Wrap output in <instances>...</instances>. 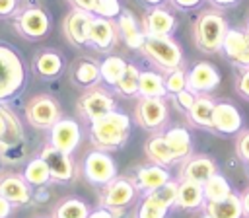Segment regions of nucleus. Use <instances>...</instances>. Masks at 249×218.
Returning <instances> with one entry per match:
<instances>
[{
  "mask_svg": "<svg viewBox=\"0 0 249 218\" xmlns=\"http://www.w3.org/2000/svg\"><path fill=\"white\" fill-rule=\"evenodd\" d=\"M163 140L171 152V156L175 158V164H181L183 160H187L193 154V136L191 132L181 127V125H173L161 130Z\"/></svg>",
  "mask_w": 249,
  "mask_h": 218,
  "instance_id": "23",
  "label": "nucleus"
},
{
  "mask_svg": "<svg viewBox=\"0 0 249 218\" xmlns=\"http://www.w3.org/2000/svg\"><path fill=\"white\" fill-rule=\"evenodd\" d=\"M202 193H204V200L206 202H216V200H222L226 197H230L233 193L230 181L218 171L214 173L212 177H208L204 183H202Z\"/></svg>",
  "mask_w": 249,
  "mask_h": 218,
  "instance_id": "34",
  "label": "nucleus"
},
{
  "mask_svg": "<svg viewBox=\"0 0 249 218\" xmlns=\"http://www.w3.org/2000/svg\"><path fill=\"white\" fill-rule=\"evenodd\" d=\"M0 164H2V158H0Z\"/></svg>",
  "mask_w": 249,
  "mask_h": 218,
  "instance_id": "56",
  "label": "nucleus"
},
{
  "mask_svg": "<svg viewBox=\"0 0 249 218\" xmlns=\"http://www.w3.org/2000/svg\"><path fill=\"white\" fill-rule=\"evenodd\" d=\"M214 10H230V8H233V6H237L239 4V0H206Z\"/></svg>",
  "mask_w": 249,
  "mask_h": 218,
  "instance_id": "45",
  "label": "nucleus"
},
{
  "mask_svg": "<svg viewBox=\"0 0 249 218\" xmlns=\"http://www.w3.org/2000/svg\"><path fill=\"white\" fill-rule=\"evenodd\" d=\"M123 12L121 0H93L91 4V16L105 18V19H117Z\"/></svg>",
  "mask_w": 249,
  "mask_h": 218,
  "instance_id": "37",
  "label": "nucleus"
},
{
  "mask_svg": "<svg viewBox=\"0 0 249 218\" xmlns=\"http://www.w3.org/2000/svg\"><path fill=\"white\" fill-rule=\"evenodd\" d=\"M130 179H132L134 187L138 189V193L146 195V193H152V191L163 187L171 179V173L167 167H161L156 164H146V165L136 167Z\"/></svg>",
  "mask_w": 249,
  "mask_h": 218,
  "instance_id": "21",
  "label": "nucleus"
},
{
  "mask_svg": "<svg viewBox=\"0 0 249 218\" xmlns=\"http://www.w3.org/2000/svg\"><path fill=\"white\" fill-rule=\"evenodd\" d=\"M64 56L54 49L39 51L31 60V70L39 80H54L64 72Z\"/></svg>",
  "mask_w": 249,
  "mask_h": 218,
  "instance_id": "22",
  "label": "nucleus"
},
{
  "mask_svg": "<svg viewBox=\"0 0 249 218\" xmlns=\"http://www.w3.org/2000/svg\"><path fill=\"white\" fill-rule=\"evenodd\" d=\"M130 136V119L124 111H111L95 123H89V142L95 150L117 152Z\"/></svg>",
  "mask_w": 249,
  "mask_h": 218,
  "instance_id": "2",
  "label": "nucleus"
},
{
  "mask_svg": "<svg viewBox=\"0 0 249 218\" xmlns=\"http://www.w3.org/2000/svg\"><path fill=\"white\" fill-rule=\"evenodd\" d=\"M39 156L43 158V162L49 167L51 181L62 183V185L74 181V177H76V164H74V160H72L70 154H64V152L53 148L51 144H45L41 148Z\"/></svg>",
  "mask_w": 249,
  "mask_h": 218,
  "instance_id": "14",
  "label": "nucleus"
},
{
  "mask_svg": "<svg viewBox=\"0 0 249 218\" xmlns=\"http://www.w3.org/2000/svg\"><path fill=\"white\" fill-rule=\"evenodd\" d=\"M91 19H93V16L89 12L72 8L62 19V33H64L66 41L72 43L74 47H86L88 39H89Z\"/></svg>",
  "mask_w": 249,
  "mask_h": 218,
  "instance_id": "18",
  "label": "nucleus"
},
{
  "mask_svg": "<svg viewBox=\"0 0 249 218\" xmlns=\"http://www.w3.org/2000/svg\"><path fill=\"white\" fill-rule=\"evenodd\" d=\"M230 29L226 16L220 10L208 8L202 10L193 23V41L195 47L204 54H216L222 51L226 31Z\"/></svg>",
  "mask_w": 249,
  "mask_h": 218,
  "instance_id": "3",
  "label": "nucleus"
},
{
  "mask_svg": "<svg viewBox=\"0 0 249 218\" xmlns=\"http://www.w3.org/2000/svg\"><path fill=\"white\" fill-rule=\"evenodd\" d=\"M177 179H169L163 187H160V189H156V191H152V193H156L169 208H173L175 206V199H177Z\"/></svg>",
  "mask_w": 249,
  "mask_h": 218,
  "instance_id": "39",
  "label": "nucleus"
},
{
  "mask_svg": "<svg viewBox=\"0 0 249 218\" xmlns=\"http://www.w3.org/2000/svg\"><path fill=\"white\" fill-rule=\"evenodd\" d=\"M235 154L243 164L249 162V128L235 136Z\"/></svg>",
  "mask_w": 249,
  "mask_h": 218,
  "instance_id": "40",
  "label": "nucleus"
},
{
  "mask_svg": "<svg viewBox=\"0 0 249 218\" xmlns=\"http://www.w3.org/2000/svg\"><path fill=\"white\" fill-rule=\"evenodd\" d=\"M35 218H51V216H35Z\"/></svg>",
  "mask_w": 249,
  "mask_h": 218,
  "instance_id": "54",
  "label": "nucleus"
},
{
  "mask_svg": "<svg viewBox=\"0 0 249 218\" xmlns=\"http://www.w3.org/2000/svg\"><path fill=\"white\" fill-rule=\"evenodd\" d=\"M140 53L144 58H148L158 70L171 72L175 68L183 66V49L173 37H144V43L140 47Z\"/></svg>",
  "mask_w": 249,
  "mask_h": 218,
  "instance_id": "4",
  "label": "nucleus"
},
{
  "mask_svg": "<svg viewBox=\"0 0 249 218\" xmlns=\"http://www.w3.org/2000/svg\"><path fill=\"white\" fill-rule=\"evenodd\" d=\"M80 171L89 185L105 187L117 177V164L109 152H101L93 148L84 156L80 164Z\"/></svg>",
  "mask_w": 249,
  "mask_h": 218,
  "instance_id": "7",
  "label": "nucleus"
},
{
  "mask_svg": "<svg viewBox=\"0 0 249 218\" xmlns=\"http://www.w3.org/2000/svg\"><path fill=\"white\" fill-rule=\"evenodd\" d=\"M202 212L210 218H243L241 200L237 193H231L230 197L216 200V202H206Z\"/></svg>",
  "mask_w": 249,
  "mask_h": 218,
  "instance_id": "29",
  "label": "nucleus"
},
{
  "mask_svg": "<svg viewBox=\"0 0 249 218\" xmlns=\"http://www.w3.org/2000/svg\"><path fill=\"white\" fill-rule=\"evenodd\" d=\"M142 31L144 35L150 37H173L175 29H177V18L171 10L163 8V6H156V8H148L146 14L142 16Z\"/></svg>",
  "mask_w": 249,
  "mask_h": 218,
  "instance_id": "16",
  "label": "nucleus"
},
{
  "mask_svg": "<svg viewBox=\"0 0 249 218\" xmlns=\"http://www.w3.org/2000/svg\"><path fill=\"white\" fill-rule=\"evenodd\" d=\"M6 128H8V125H6V117H4V113H2V109H0V138L6 134Z\"/></svg>",
  "mask_w": 249,
  "mask_h": 218,
  "instance_id": "51",
  "label": "nucleus"
},
{
  "mask_svg": "<svg viewBox=\"0 0 249 218\" xmlns=\"http://www.w3.org/2000/svg\"><path fill=\"white\" fill-rule=\"evenodd\" d=\"M204 204H206V200H204L200 183H195V181H179L177 183L175 208H181L187 212H196V210H202Z\"/></svg>",
  "mask_w": 249,
  "mask_h": 218,
  "instance_id": "26",
  "label": "nucleus"
},
{
  "mask_svg": "<svg viewBox=\"0 0 249 218\" xmlns=\"http://www.w3.org/2000/svg\"><path fill=\"white\" fill-rule=\"evenodd\" d=\"M70 82L80 90H89L101 84V72L99 62L93 58H82L76 60L70 70Z\"/></svg>",
  "mask_w": 249,
  "mask_h": 218,
  "instance_id": "25",
  "label": "nucleus"
},
{
  "mask_svg": "<svg viewBox=\"0 0 249 218\" xmlns=\"http://www.w3.org/2000/svg\"><path fill=\"white\" fill-rule=\"evenodd\" d=\"M200 218H210V216H206V214H202V216H200Z\"/></svg>",
  "mask_w": 249,
  "mask_h": 218,
  "instance_id": "55",
  "label": "nucleus"
},
{
  "mask_svg": "<svg viewBox=\"0 0 249 218\" xmlns=\"http://www.w3.org/2000/svg\"><path fill=\"white\" fill-rule=\"evenodd\" d=\"M29 80V68L23 54L10 43L0 41V105L16 101Z\"/></svg>",
  "mask_w": 249,
  "mask_h": 218,
  "instance_id": "1",
  "label": "nucleus"
},
{
  "mask_svg": "<svg viewBox=\"0 0 249 218\" xmlns=\"http://www.w3.org/2000/svg\"><path fill=\"white\" fill-rule=\"evenodd\" d=\"M243 130V115L231 101H216L210 132L216 136H237Z\"/></svg>",
  "mask_w": 249,
  "mask_h": 218,
  "instance_id": "11",
  "label": "nucleus"
},
{
  "mask_svg": "<svg viewBox=\"0 0 249 218\" xmlns=\"http://www.w3.org/2000/svg\"><path fill=\"white\" fill-rule=\"evenodd\" d=\"M88 218H115V216H113V212H111V210H107V208L99 206V208L91 210V212L88 214Z\"/></svg>",
  "mask_w": 249,
  "mask_h": 218,
  "instance_id": "47",
  "label": "nucleus"
},
{
  "mask_svg": "<svg viewBox=\"0 0 249 218\" xmlns=\"http://www.w3.org/2000/svg\"><path fill=\"white\" fill-rule=\"evenodd\" d=\"M218 173V164L214 158L206 154H191L187 160L179 164V181H195V183H204L208 177Z\"/></svg>",
  "mask_w": 249,
  "mask_h": 218,
  "instance_id": "19",
  "label": "nucleus"
},
{
  "mask_svg": "<svg viewBox=\"0 0 249 218\" xmlns=\"http://www.w3.org/2000/svg\"><path fill=\"white\" fill-rule=\"evenodd\" d=\"M140 2L148 8H156V6H163V2H167V0H140Z\"/></svg>",
  "mask_w": 249,
  "mask_h": 218,
  "instance_id": "50",
  "label": "nucleus"
},
{
  "mask_svg": "<svg viewBox=\"0 0 249 218\" xmlns=\"http://www.w3.org/2000/svg\"><path fill=\"white\" fill-rule=\"evenodd\" d=\"M134 121L148 132H161L169 121V107L165 97H138L134 105Z\"/></svg>",
  "mask_w": 249,
  "mask_h": 218,
  "instance_id": "8",
  "label": "nucleus"
},
{
  "mask_svg": "<svg viewBox=\"0 0 249 218\" xmlns=\"http://www.w3.org/2000/svg\"><path fill=\"white\" fill-rule=\"evenodd\" d=\"M23 117L27 121V125H31L33 128L39 130H49L60 117V103L56 97H53L51 93H37L33 95L25 107H23Z\"/></svg>",
  "mask_w": 249,
  "mask_h": 218,
  "instance_id": "6",
  "label": "nucleus"
},
{
  "mask_svg": "<svg viewBox=\"0 0 249 218\" xmlns=\"http://www.w3.org/2000/svg\"><path fill=\"white\" fill-rule=\"evenodd\" d=\"M245 171H247V175H249V162H245Z\"/></svg>",
  "mask_w": 249,
  "mask_h": 218,
  "instance_id": "52",
  "label": "nucleus"
},
{
  "mask_svg": "<svg viewBox=\"0 0 249 218\" xmlns=\"http://www.w3.org/2000/svg\"><path fill=\"white\" fill-rule=\"evenodd\" d=\"M89 212H91V208L84 199L66 197L54 204L51 218H88Z\"/></svg>",
  "mask_w": 249,
  "mask_h": 218,
  "instance_id": "30",
  "label": "nucleus"
},
{
  "mask_svg": "<svg viewBox=\"0 0 249 218\" xmlns=\"http://www.w3.org/2000/svg\"><path fill=\"white\" fill-rule=\"evenodd\" d=\"M230 64H233L237 70L249 68V31L243 27H230L226 31L222 51H220Z\"/></svg>",
  "mask_w": 249,
  "mask_h": 218,
  "instance_id": "13",
  "label": "nucleus"
},
{
  "mask_svg": "<svg viewBox=\"0 0 249 218\" xmlns=\"http://www.w3.org/2000/svg\"><path fill=\"white\" fill-rule=\"evenodd\" d=\"M18 8H19V0H0V19L16 16Z\"/></svg>",
  "mask_w": 249,
  "mask_h": 218,
  "instance_id": "44",
  "label": "nucleus"
},
{
  "mask_svg": "<svg viewBox=\"0 0 249 218\" xmlns=\"http://www.w3.org/2000/svg\"><path fill=\"white\" fill-rule=\"evenodd\" d=\"M119 41V29L115 19H105V18H95L91 19V27H89V39H88V47H93L95 51L107 53L111 51Z\"/></svg>",
  "mask_w": 249,
  "mask_h": 218,
  "instance_id": "20",
  "label": "nucleus"
},
{
  "mask_svg": "<svg viewBox=\"0 0 249 218\" xmlns=\"http://www.w3.org/2000/svg\"><path fill=\"white\" fill-rule=\"evenodd\" d=\"M68 2L72 4V8L86 10V12H89V14H91V4H93V0H68Z\"/></svg>",
  "mask_w": 249,
  "mask_h": 218,
  "instance_id": "49",
  "label": "nucleus"
},
{
  "mask_svg": "<svg viewBox=\"0 0 249 218\" xmlns=\"http://www.w3.org/2000/svg\"><path fill=\"white\" fill-rule=\"evenodd\" d=\"M115 109H117L115 95L107 86L105 88L95 86V88L84 90L76 99V113L82 121H88V123H95Z\"/></svg>",
  "mask_w": 249,
  "mask_h": 218,
  "instance_id": "5",
  "label": "nucleus"
},
{
  "mask_svg": "<svg viewBox=\"0 0 249 218\" xmlns=\"http://www.w3.org/2000/svg\"><path fill=\"white\" fill-rule=\"evenodd\" d=\"M138 197V189L134 187L130 177H115L111 183L101 187L99 193V206L107 210H124L128 204L134 202Z\"/></svg>",
  "mask_w": 249,
  "mask_h": 218,
  "instance_id": "10",
  "label": "nucleus"
},
{
  "mask_svg": "<svg viewBox=\"0 0 249 218\" xmlns=\"http://www.w3.org/2000/svg\"><path fill=\"white\" fill-rule=\"evenodd\" d=\"M167 2L177 12H193V10L200 8L204 0H167Z\"/></svg>",
  "mask_w": 249,
  "mask_h": 218,
  "instance_id": "43",
  "label": "nucleus"
},
{
  "mask_svg": "<svg viewBox=\"0 0 249 218\" xmlns=\"http://www.w3.org/2000/svg\"><path fill=\"white\" fill-rule=\"evenodd\" d=\"M245 29H247V31H249V18H247V25H245Z\"/></svg>",
  "mask_w": 249,
  "mask_h": 218,
  "instance_id": "53",
  "label": "nucleus"
},
{
  "mask_svg": "<svg viewBox=\"0 0 249 218\" xmlns=\"http://www.w3.org/2000/svg\"><path fill=\"white\" fill-rule=\"evenodd\" d=\"M163 84H165L167 95H175V93L187 90V70L181 66V68H175L171 72H165L163 74Z\"/></svg>",
  "mask_w": 249,
  "mask_h": 218,
  "instance_id": "38",
  "label": "nucleus"
},
{
  "mask_svg": "<svg viewBox=\"0 0 249 218\" xmlns=\"http://www.w3.org/2000/svg\"><path fill=\"white\" fill-rule=\"evenodd\" d=\"M220 80L218 68L208 60H198L187 70V90H191L195 95L210 93L220 86Z\"/></svg>",
  "mask_w": 249,
  "mask_h": 218,
  "instance_id": "15",
  "label": "nucleus"
},
{
  "mask_svg": "<svg viewBox=\"0 0 249 218\" xmlns=\"http://www.w3.org/2000/svg\"><path fill=\"white\" fill-rule=\"evenodd\" d=\"M21 177H23L33 189L45 187V185L51 183L49 167H47V164L43 162V158H41L39 154H37L35 158L27 160V164H25V167H23V171H21Z\"/></svg>",
  "mask_w": 249,
  "mask_h": 218,
  "instance_id": "32",
  "label": "nucleus"
},
{
  "mask_svg": "<svg viewBox=\"0 0 249 218\" xmlns=\"http://www.w3.org/2000/svg\"><path fill=\"white\" fill-rule=\"evenodd\" d=\"M117 29H119V37L124 41V45L132 51H140L142 43H144V31L140 21L136 19V16L130 10H123L121 16L115 19Z\"/></svg>",
  "mask_w": 249,
  "mask_h": 218,
  "instance_id": "24",
  "label": "nucleus"
},
{
  "mask_svg": "<svg viewBox=\"0 0 249 218\" xmlns=\"http://www.w3.org/2000/svg\"><path fill=\"white\" fill-rule=\"evenodd\" d=\"M171 99H173V103H175V107H177V109H181L183 113H187V111L191 109V105L195 103L196 95H195L191 90H183V91H179V93L171 95Z\"/></svg>",
  "mask_w": 249,
  "mask_h": 218,
  "instance_id": "41",
  "label": "nucleus"
},
{
  "mask_svg": "<svg viewBox=\"0 0 249 218\" xmlns=\"http://www.w3.org/2000/svg\"><path fill=\"white\" fill-rule=\"evenodd\" d=\"M138 97H167L163 74L156 70H142L138 80Z\"/></svg>",
  "mask_w": 249,
  "mask_h": 218,
  "instance_id": "31",
  "label": "nucleus"
},
{
  "mask_svg": "<svg viewBox=\"0 0 249 218\" xmlns=\"http://www.w3.org/2000/svg\"><path fill=\"white\" fill-rule=\"evenodd\" d=\"M216 99H212L208 93L204 95H196L195 103L191 105V109L185 113V117L189 119V123L196 128L202 130H210L212 127V111H214Z\"/></svg>",
  "mask_w": 249,
  "mask_h": 218,
  "instance_id": "27",
  "label": "nucleus"
},
{
  "mask_svg": "<svg viewBox=\"0 0 249 218\" xmlns=\"http://www.w3.org/2000/svg\"><path fill=\"white\" fill-rule=\"evenodd\" d=\"M144 152H146V158L150 164H156L161 167L175 165V158L171 156L161 132H154L152 136H148V140L144 142Z\"/></svg>",
  "mask_w": 249,
  "mask_h": 218,
  "instance_id": "28",
  "label": "nucleus"
},
{
  "mask_svg": "<svg viewBox=\"0 0 249 218\" xmlns=\"http://www.w3.org/2000/svg\"><path fill=\"white\" fill-rule=\"evenodd\" d=\"M138 80H140V68L132 62H126V68L113 90L123 97H138Z\"/></svg>",
  "mask_w": 249,
  "mask_h": 218,
  "instance_id": "36",
  "label": "nucleus"
},
{
  "mask_svg": "<svg viewBox=\"0 0 249 218\" xmlns=\"http://www.w3.org/2000/svg\"><path fill=\"white\" fill-rule=\"evenodd\" d=\"M239 200H241V212H243V218H249V185L241 191Z\"/></svg>",
  "mask_w": 249,
  "mask_h": 218,
  "instance_id": "46",
  "label": "nucleus"
},
{
  "mask_svg": "<svg viewBox=\"0 0 249 218\" xmlns=\"http://www.w3.org/2000/svg\"><path fill=\"white\" fill-rule=\"evenodd\" d=\"M82 142V127L72 117H60L51 128H49V142L53 148L70 154L80 146Z\"/></svg>",
  "mask_w": 249,
  "mask_h": 218,
  "instance_id": "12",
  "label": "nucleus"
},
{
  "mask_svg": "<svg viewBox=\"0 0 249 218\" xmlns=\"http://www.w3.org/2000/svg\"><path fill=\"white\" fill-rule=\"evenodd\" d=\"M51 16L39 6H27L14 16L16 31L27 41H43L51 33Z\"/></svg>",
  "mask_w": 249,
  "mask_h": 218,
  "instance_id": "9",
  "label": "nucleus"
},
{
  "mask_svg": "<svg viewBox=\"0 0 249 218\" xmlns=\"http://www.w3.org/2000/svg\"><path fill=\"white\" fill-rule=\"evenodd\" d=\"M12 210H14V206L4 197H0V218H10Z\"/></svg>",
  "mask_w": 249,
  "mask_h": 218,
  "instance_id": "48",
  "label": "nucleus"
},
{
  "mask_svg": "<svg viewBox=\"0 0 249 218\" xmlns=\"http://www.w3.org/2000/svg\"><path fill=\"white\" fill-rule=\"evenodd\" d=\"M167 212L169 206L156 193H146L136 208V218H167Z\"/></svg>",
  "mask_w": 249,
  "mask_h": 218,
  "instance_id": "35",
  "label": "nucleus"
},
{
  "mask_svg": "<svg viewBox=\"0 0 249 218\" xmlns=\"http://www.w3.org/2000/svg\"><path fill=\"white\" fill-rule=\"evenodd\" d=\"M124 68H126V60H124V58H121V56H117V54L105 56V58L99 62L101 82H103L109 90H113V88L117 86V82L121 80Z\"/></svg>",
  "mask_w": 249,
  "mask_h": 218,
  "instance_id": "33",
  "label": "nucleus"
},
{
  "mask_svg": "<svg viewBox=\"0 0 249 218\" xmlns=\"http://www.w3.org/2000/svg\"><path fill=\"white\" fill-rule=\"evenodd\" d=\"M235 91L245 101H249V68L237 70V76H235Z\"/></svg>",
  "mask_w": 249,
  "mask_h": 218,
  "instance_id": "42",
  "label": "nucleus"
},
{
  "mask_svg": "<svg viewBox=\"0 0 249 218\" xmlns=\"http://www.w3.org/2000/svg\"><path fill=\"white\" fill-rule=\"evenodd\" d=\"M0 197H4L14 208L27 206L33 199V187L21 177V173H4L0 175Z\"/></svg>",
  "mask_w": 249,
  "mask_h": 218,
  "instance_id": "17",
  "label": "nucleus"
}]
</instances>
